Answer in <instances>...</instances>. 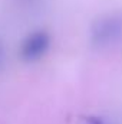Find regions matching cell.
I'll use <instances>...</instances> for the list:
<instances>
[{
    "instance_id": "obj_1",
    "label": "cell",
    "mask_w": 122,
    "mask_h": 124,
    "mask_svg": "<svg viewBox=\"0 0 122 124\" xmlns=\"http://www.w3.org/2000/svg\"><path fill=\"white\" fill-rule=\"evenodd\" d=\"M122 39V13L98 17L91 26V42L96 48H106Z\"/></svg>"
},
{
    "instance_id": "obj_2",
    "label": "cell",
    "mask_w": 122,
    "mask_h": 124,
    "mask_svg": "<svg viewBox=\"0 0 122 124\" xmlns=\"http://www.w3.org/2000/svg\"><path fill=\"white\" fill-rule=\"evenodd\" d=\"M50 46V36L45 31L32 32L20 46V56L27 62L42 58Z\"/></svg>"
},
{
    "instance_id": "obj_3",
    "label": "cell",
    "mask_w": 122,
    "mask_h": 124,
    "mask_svg": "<svg viewBox=\"0 0 122 124\" xmlns=\"http://www.w3.org/2000/svg\"><path fill=\"white\" fill-rule=\"evenodd\" d=\"M86 124H103L102 118H98V117H89L86 120Z\"/></svg>"
},
{
    "instance_id": "obj_4",
    "label": "cell",
    "mask_w": 122,
    "mask_h": 124,
    "mask_svg": "<svg viewBox=\"0 0 122 124\" xmlns=\"http://www.w3.org/2000/svg\"><path fill=\"white\" fill-rule=\"evenodd\" d=\"M0 59H1V51H0Z\"/></svg>"
}]
</instances>
